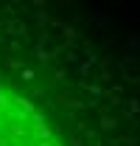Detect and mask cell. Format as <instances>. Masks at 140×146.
Returning a JSON list of instances; mask_svg holds the SVG:
<instances>
[{
    "mask_svg": "<svg viewBox=\"0 0 140 146\" xmlns=\"http://www.w3.org/2000/svg\"><path fill=\"white\" fill-rule=\"evenodd\" d=\"M0 146H140V42L79 0H0Z\"/></svg>",
    "mask_w": 140,
    "mask_h": 146,
    "instance_id": "1",
    "label": "cell"
}]
</instances>
